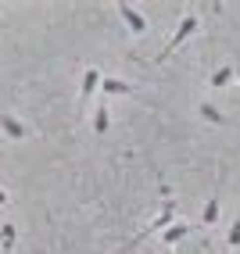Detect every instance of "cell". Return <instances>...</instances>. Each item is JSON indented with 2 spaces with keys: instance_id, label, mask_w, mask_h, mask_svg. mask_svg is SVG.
<instances>
[{
  "instance_id": "13",
  "label": "cell",
  "mask_w": 240,
  "mask_h": 254,
  "mask_svg": "<svg viewBox=\"0 0 240 254\" xmlns=\"http://www.w3.org/2000/svg\"><path fill=\"white\" fill-rule=\"evenodd\" d=\"M4 204H7V193H4V190H0V208H4Z\"/></svg>"
},
{
  "instance_id": "10",
  "label": "cell",
  "mask_w": 240,
  "mask_h": 254,
  "mask_svg": "<svg viewBox=\"0 0 240 254\" xmlns=\"http://www.w3.org/2000/svg\"><path fill=\"white\" fill-rule=\"evenodd\" d=\"M215 218H219V200L212 197V200H208V208H204V226H212Z\"/></svg>"
},
{
  "instance_id": "1",
  "label": "cell",
  "mask_w": 240,
  "mask_h": 254,
  "mask_svg": "<svg viewBox=\"0 0 240 254\" xmlns=\"http://www.w3.org/2000/svg\"><path fill=\"white\" fill-rule=\"evenodd\" d=\"M194 29H197V14H186V18L179 22V29H176V36H172V43H168V47L161 50V54H158V61H165V58H168V54H172V50H176V47H179V43H183L186 36H190V32H194Z\"/></svg>"
},
{
  "instance_id": "2",
  "label": "cell",
  "mask_w": 240,
  "mask_h": 254,
  "mask_svg": "<svg viewBox=\"0 0 240 254\" xmlns=\"http://www.w3.org/2000/svg\"><path fill=\"white\" fill-rule=\"evenodd\" d=\"M118 11H122V18H126V25L136 32V36H144V32H147V18H144V14L140 11H133L129 4H118Z\"/></svg>"
},
{
  "instance_id": "8",
  "label": "cell",
  "mask_w": 240,
  "mask_h": 254,
  "mask_svg": "<svg viewBox=\"0 0 240 254\" xmlns=\"http://www.w3.org/2000/svg\"><path fill=\"white\" fill-rule=\"evenodd\" d=\"M108 126H111V122H108V108L100 104L97 115H93V129H97V132H108Z\"/></svg>"
},
{
  "instance_id": "6",
  "label": "cell",
  "mask_w": 240,
  "mask_h": 254,
  "mask_svg": "<svg viewBox=\"0 0 240 254\" xmlns=\"http://www.w3.org/2000/svg\"><path fill=\"white\" fill-rule=\"evenodd\" d=\"M233 79V64H222V68L212 75V90H222V86H226V82Z\"/></svg>"
},
{
  "instance_id": "7",
  "label": "cell",
  "mask_w": 240,
  "mask_h": 254,
  "mask_svg": "<svg viewBox=\"0 0 240 254\" xmlns=\"http://www.w3.org/2000/svg\"><path fill=\"white\" fill-rule=\"evenodd\" d=\"M186 233H190V226H183V222H179V226H168V229H165V236H161V240H165V244H176V240H179V236H186Z\"/></svg>"
},
{
  "instance_id": "11",
  "label": "cell",
  "mask_w": 240,
  "mask_h": 254,
  "mask_svg": "<svg viewBox=\"0 0 240 254\" xmlns=\"http://www.w3.org/2000/svg\"><path fill=\"white\" fill-rule=\"evenodd\" d=\"M201 115L208 118V122H222V111H219V108H212V104H201Z\"/></svg>"
},
{
  "instance_id": "3",
  "label": "cell",
  "mask_w": 240,
  "mask_h": 254,
  "mask_svg": "<svg viewBox=\"0 0 240 254\" xmlns=\"http://www.w3.org/2000/svg\"><path fill=\"white\" fill-rule=\"evenodd\" d=\"M100 82V75H97V68H86L82 72V90H79V115H82V108H86V100H90V93H93V86Z\"/></svg>"
},
{
  "instance_id": "9",
  "label": "cell",
  "mask_w": 240,
  "mask_h": 254,
  "mask_svg": "<svg viewBox=\"0 0 240 254\" xmlns=\"http://www.w3.org/2000/svg\"><path fill=\"white\" fill-rule=\"evenodd\" d=\"M104 93H129V82H122V79H104Z\"/></svg>"
},
{
  "instance_id": "12",
  "label": "cell",
  "mask_w": 240,
  "mask_h": 254,
  "mask_svg": "<svg viewBox=\"0 0 240 254\" xmlns=\"http://www.w3.org/2000/svg\"><path fill=\"white\" fill-rule=\"evenodd\" d=\"M226 240H230V244H233V247H237V244H240V215H237V222H233V226H230V236H226Z\"/></svg>"
},
{
  "instance_id": "4",
  "label": "cell",
  "mask_w": 240,
  "mask_h": 254,
  "mask_svg": "<svg viewBox=\"0 0 240 254\" xmlns=\"http://www.w3.org/2000/svg\"><path fill=\"white\" fill-rule=\"evenodd\" d=\"M0 129H4L11 140H22L25 136V126L18 122V118H11V115H0Z\"/></svg>"
},
{
  "instance_id": "5",
  "label": "cell",
  "mask_w": 240,
  "mask_h": 254,
  "mask_svg": "<svg viewBox=\"0 0 240 254\" xmlns=\"http://www.w3.org/2000/svg\"><path fill=\"white\" fill-rule=\"evenodd\" d=\"M14 236H18V233H14V226H11V222L0 226V247H4V254H11V251H14Z\"/></svg>"
}]
</instances>
